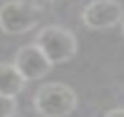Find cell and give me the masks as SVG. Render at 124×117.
<instances>
[{
  "instance_id": "ba28073f",
  "label": "cell",
  "mask_w": 124,
  "mask_h": 117,
  "mask_svg": "<svg viewBox=\"0 0 124 117\" xmlns=\"http://www.w3.org/2000/svg\"><path fill=\"white\" fill-rule=\"evenodd\" d=\"M106 115H109V117H111V115H124V108H115V110H109V112H106Z\"/></svg>"
},
{
  "instance_id": "30bf717a",
  "label": "cell",
  "mask_w": 124,
  "mask_h": 117,
  "mask_svg": "<svg viewBox=\"0 0 124 117\" xmlns=\"http://www.w3.org/2000/svg\"><path fill=\"white\" fill-rule=\"evenodd\" d=\"M51 2H64V0H51Z\"/></svg>"
},
{
  "instance_id": "5b68a950",
  "label": "cell",
  "mask_w": 124,
  "mask_h": 117,
  "mask_svg": "<svg viewBox=\"0 0 124 117\" xmlns=\"http://www.w3.org/2000/svg\"><path fill=\"white\" fill-rule=\"evenodd\" d=\"M13 64L20 71V75L26 79V82L27 81H40L53 68L51 60L46 57V53L35 42L18 48V51L15 53V58H13Z\"/></svg>"
},
{
  "instance_id": "9c48e42d",
  "label": "cell",
  "mask_w": 124,
  "mask_h": 117,
  "mask_svg": "<svg viewBox=\"0 0 124 117\" xmlns=\"http://www.w3.org/2000/svg\"><path fill=\"white\" fill-rule=\"evenodd\" d=\"M120 24H122V33H124V18H122V22H120Z\"/></svg>"
},
{
  "instance_id": "277c9868",
  "label": "cell",
  "mask_w": 124,
  "mask_h": 117,
  "mask_svg": "<svg viewBox=\"0 0 124 117\" xmlns=\"http://www.w3.org/2000/svg\"><path fill=\"white\" fill-rule=\"evenodd\" d=\"M124 18V8L117 0H93L82 9L80 20L88 29L104 31L115 27Z\"/></svg>"
},
{
  "instance_id": "8992f818",
  "label": "cell",
  "mask_w": 124,
  "mask_h": 117,
  "mask_svg": "<svg viewBox=\"0 0 124 117\" xmlns=\"http://www.w3.org/2000/svg\"><path fill=\"white\" fill-rule=\"evenodd\" d=\"M24 86H26V79L20 75L15 64L0 62V93L16 97L18 93H22Z\"/></svg>"
},
{
  "instance_id": "52a82bcc",
  "label": "cell",
  "mask_w": 124,
  "mask_h": 117,
  "mask_svg": "<svg viewBox=\"0 0 124 117\" xmlns=\"http://www.w3.org/2000/svg\"><path fill=\"white\" fill-rule=\"evenodd\" d=\"M18 113V102L13 95L0 93V117H11Z\"/></svg>"
},
{
  "instance_id": "3957f363",
  "label": "cell",
  "mask_w": 124,
  "mask_h": 117,
  "mask_svg": "<svg viewBox=\"0 0 124 117\" xmlns=\"http://www.w3.org/2000/svg\"><path fill=\"white\" fill-rule=\"evenodd\" d=\"M42 9L27 0H8L0 6V31L6 35H24L39 26Z\"/></svg>"
},
{
  "instance_id": "6da1fadb",
  "label": "cell",
  "mask_w": 124,
  "mask_h": 117,
  "mask_svg": "<svg viewBox=\"0 0 124 117\" xmlns=\"http://www.w3.org/2000/svg\"><path fill=\"white\" fill-rule=\"evenodd\" d=\"M78 97L70 84L64 82H46L35 92L33 106L35 112L46 117H64L75 112Z\"/></svg>"
},
{
  "instance_id": "7a4b0ae2",
  "label": "cell",
  "mask_w": 124,
  "mask_h": 117,
  "mask_svg": "<svg viewBox=\"0 0 124 117\" xmlns=\"http://www.w3.org/2000/svg\"><path fill=\"white\" fill-rule=\"evenodd\" d=\"M35 44L46 53V57L51 60V64H66L77 55L78 42L73 31L68 27L49 24L44 26L35 37Z\"/></svg>"
}]
</instances>
